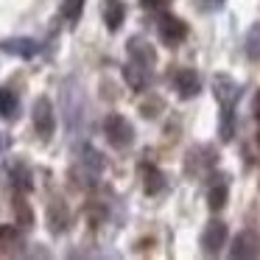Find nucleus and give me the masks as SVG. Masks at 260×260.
<instances>
[{"label":"nucleus","mask_w":260,"mask_h":260,"mask_svg":"<svg viewBox=\"0 0 260 260\" xmlns=\"http://www.w3.org/2000/svg\"><path fill=\"white\" fill-rule=\"evenodd\" d=\"M129 56H132V62L135 64H140L143 70H151V64H154V51L148 45H143V40H129Z\"/></svg>","instance_id":"nucleus-8"},{"label":"nucleus","mask_w":260,"mask_h":260,"mask_svg":"<svg viewBox=\"0 0 260 260\" xmlns=\"http://www.w3.org/2000/svg\"><path fill=\"white\" fill-rule=\"evenodd\" d=\"M143 3H146V6H148V9H157V6H159V3H162V0H143Z\"/></svg>","instance_id":"nucleus-20"},{"label":"nucleus","mask_w":260,"mask_h":260,"mask_svg":"<svg viewBox=\"0 0 260 260\" xmlns=\"http://www.w3.org/2000/svg\"><path fill=\"white\" fill-rule=\"evenodd\" d=\"M143 176H146V193H159L162 190V174H159L157 168H154V165H143Z\"/></svg>","instance_id":"nucleus-13"},{"label":"nucleus","mask_w":260,"mask_h":260,"mask_svg":"<svg viewBox=\"0 0 260 260\" xmlns=\"http://www.w3.org/2000/svg\"><path fill=\"white\" fill-rule=\"evenodd\" d=\"M104 132H107V140L112 143L115 148H126L135 140V129H132V123L123 115H109V118L104 120Z\"/></svg>","instance_id":"nucleus-1"},{"label":"nucleus","mask_w":260,"mask_h":260,"mask_svg":"<svg viewBox=\"0 0 260 260\" xmlns=\"http://www.w3.org/2000/svg\"><path fill=\"white\" fill-rule=\"evenodd\" d=\"M20 112V101L17 95H14V90H9V87H0V118L6 120H14Z\"/></svg>","instance_id":"nucleus-10"},{"label":"nucleus","mask_w":260,"mask_h":260,"mask_svg":"<svg viewBox=\"0 0 260 260\" xmlns=\"http://www.w3.org/2000/svg\"><path fill=\"white\" fill-rule=\"evenodd\" d=\"M232 107H221V140H232L235 126H232Z\"/></svg>","instance_id":"nucleus-16"},{"label":"nucleus","mask_w":260,"mask_h":260,"mask_svg":"<svg viewBox=\"0 0 260 260\" xmlns=\"http://www.w3.org/2000/svg\"><path fill=\"white\" fill-rule=\"evenodd\" d=\"M0 51L9 53V56H20V59H31L40 53V42L28 40V37H14V40H3L0 42Z\"/></svg>","instance_id":"nucleus-3"},{"label":"nucleus","mask_w":260,"mask_h":260,"mask_svg":"<svg viewBox=\"0 0 260 260\" xmlns=\"http://www.w3.org/2000/svg\"><path fill=\"white\" fill-rule=\"evenodd\" d=\"M224 202H226V185L221 182L218 187H213V190H210V207L218 210V207H224Z\"/></svg>","instance_id":"nucleus-18"},{"label":"nucleus","mask_w":260,"mask_h":260,"mask_svg":"<svg viewBox=\"0 0 260 260\" xmlns=\"http://www.w3.org/2000/svg\"><path fill=\"white\" fill-rule=\"evenodd\" d=\"M254 252H257V249H254L252 232H241V235L235 238V249H232V254H235V257H252Z\"/></svg>","instance_id":"nucleus-11"},{"label":"nucleus","mask_w":260,"mask_h":260,"mask_svg":"<svg viewBox=\"0 0 260 260\" xmlns=\"http://www.w3.org/2000/svg\"><path fill=\"white\" fill-rule=\"evenodd\" d=\"M17 241H20V235H17L14 226H0V249H9L12 243H17Z\"/></svg>","instance_id":"nucleus-19"},{"label":"nucleus","mask_w":260,"mask_h":260,"mask_svg":"<svg viewBox=\"0 0 260 260\" xmlns=\"http://www.w3.org/2000/svg\"><path fill=\"white\" fill-rule=\"evenodd\" d=\"M81 165H87V168H90V174L98 176V174H101V168H104V159H101V154H98L95 148L87 146L84 148V157H81Z\"/></svg>","instance_id":"nucleus-14"},{"label":"nucleus","mask_w":260,"mask_h":260,"mask_svg":"<svg viewBox=\"0 0 260 260\" xmlns=\"http://www.w3.org/2000/svg\"><path fill=\"white\" fill-rule=\"evenodd\" d=\"M226 241V226L221 224V221H213V224H207V230H204L202 235V246L207 254H215L221 246H224Z\"/></svg>","instance_id":"nucleus-6"},{"label":"nucleus","mask_w":260,"mask_h":260,"mask_svg":"<svg viewBox=\"0 0 260 260\" xmlns=\"http://www.w3.org/2000/svg\"><path fill=\"white\" fill-rule=\"evenodd\" d=\"M12 182L20 187V190H31V187H34V182H31V171H28V165L14 162V165H12Z\"/></svg>","instance_id":"nucleus-12"},{"label":"nucleus","mask_w":260,"mask_h":260,"mask_svg":"<svg viewBox=\"0 0 260 260\" xmlns=\"http://www.w3.org/2000/svg\"><path fill=\"white\" fill-rule=\"evenodd\" d=\"M159 37H162V42H168V45H176V42H182L187 37V25L182 23V20L165 14V17L159 20Z\"/></svg>","instance_id":"nucleus-5"},{"label":"nucleus","mask_w":260,"mask_h":260,"mask_svg":"<svg viewBox=\"0 0 260 260\" xmlns=\"http://www.w3.org/2000/svg\"><path fill=\"white\" fill-rule=\"evenodd\" d=\"M215 98L221 101V107H235V101L241 98V87L238 81H232L230 76H215Z\"/></svg>","instance_id":"nucleus-4"},{"label":"nucleus","mask_w":260,"mask_h":260,"mask_svg":"<svg viewBox=\"0 0 260 260\" xmlns=\"http://www.w3.org/2000/svg\"><path fill=\"white\" fill-rule=\"evenodd\" d=\"M34 129L42 140H51L53 129H56V115H53V104L51 98H37L34 101Z\"/></svg>","instance_id":"nucleus-2"},{"label":"nucleus","mask_w":260,"mask_h":260,"mask_svg":"<svg viewBox=\"0 0 260 260\" xmlns=\"http://www.w3.org/2000/svg\"><path fill=\"white\" fill-rule=\"evenodd\" d=\"M221 3H224V0H213V6H221Z\"/></svg>","instance_id":"nucleus-21"},{"label":"nucleus","mask_w":260,"mask_h":260,"mask_svg":"<svg viewBox=\"0 0 260 260\" xmlns=\"http://www.w3.org/2000/svg\"><path fill=\"white\" fill-rule=\"evenodd\" d=\"M199 76L193 73L190 68H185V70H179V73H176V90H179V95L182 98H193L199 92Z\"/></svg>","instance_id":"nucleus-9"},{"label":"nucleus","mask_w":260,"mask_h":260,"mask_svg":"<svg viewBox=\"0 0 260 260\" xmlns=\"http://www.w3.org/2000/svg\"><path fill=\"white\" fill-rule=\"evenodd\" d=\"M123 20H126L123 0H107V3H104V23H107V28L109 31H118Z\"/></svg>","instance_id":"nucleus-7"},{"label":"nucleus","mask_w":260,"mask_h":260,"mask_svg":"<svg viewBox=\"0 0 260 260\" xmlns=\"http://www.w3.org/2000/svg\"><path fill=\"white\" fill-rule=\"evenodd\" d=\"M257 37H260V25H254V28L249 31V40H246V53H249V59H260Z\"/></svg>","instance_id":"nucleus-17"},{"label":"nucleus","mask_w":260,"mask_h":260,"mask_svg":"<svg viewBox=\"0 0 260 260\" xmlns=\"http://www.w3.org/2000/svg\"><path fill=\"white\" fill-rule=\"evenodd\" d=\"M81 9H84V0H62V17L70 23L81 17Z\"/></svg>","instance_id":"nucleus-15"}]
</instances>
